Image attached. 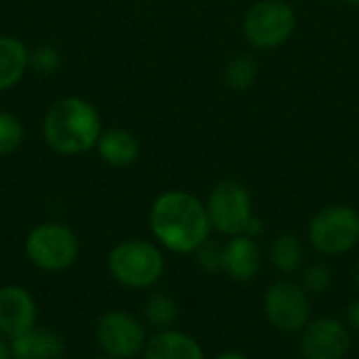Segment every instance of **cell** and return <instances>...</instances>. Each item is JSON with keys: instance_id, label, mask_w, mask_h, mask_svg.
<instances>
[{"instance_id": "obj_1", "label": "cell", "mask_w": 359, "mask_h": 359, "mask_svg": "<svg viewBox=\"0 0 359 359\" xmlns=\"http://www.w3.org/2000/svg\"><path fill=\"white\" fill-rule=\"evenodd\" d=\"M147 221L154 242L175 255H194L210 240L212 231L206 204L183 189H168L156 196Z\"/></svg>"}, {"instance_id": "obj_2", "label": "cell", "mask_w": 359, "mask_h": 359, "mask_svg": "<svg viewBox=\"0 0 359 359\" xmlns=\"http://www.w3.org/2000/svg\"><path fill=\"white\" fill-rule=\"evenodd\" d=\"M103 133L99 109L84 97L67 95L50 103L42 120V139L59 156H82L97 147Z\"/></svg>"}, {"instance_id": "obj_3", "label": "cell", "mask_w": 359, "mask_h": 359, "mask_svg": "<svg viewBox=\"0 0 359 359\" xmlns=\"http://www.w3.org/2000/svg\"><path fill=\"white\" fill-rule=\"evenodd\" d=\"M107 271L128 290H149L166 271L164 248L143 238L122 240L107 255Z\"/></svg>"}, {"instance_id": "obj_4", "label": "cell", "mask_w": 359, "mask_h": 359, "mask_svg": "<svg viewBox=\"0 0 359 359\" xmlns=\"http://www.w3.org/2000/svg\"><path fill=\"white\" fill-rule=\"evenodd\" d=\"M25 259L40 271L61 273L80 257V240L76 231L59 221H44L29 229L23 242Z\"/></svg>"}, {"instance_id": "obj_5", "label": "cell", "mask_w": 359, "mask_h": 359, "mask_svg": "<svg viewBox=\"0 0 359 359\" xmlns=\"http://www.w3.org/2000/svg\"><path fill=\"white\" fill-rule=\"evenodd\" d=\"M297 32V11L288 0H257L242 19V34L257 50L284 46Z\"/></svg>"}, {"instance_id": "obj_6", "label": "cell", "mask_w": 359, "mask_h": 359, "mask_svg": "<svg viewBox=\"0 0 359 359\" xmlns=\"http://www.w3.org/2000/svg\"><path fill=\"white\" fill-rule=\"evenodd\" d=\"M311 248L324 257H341L359 244V210L349 204H330L313 215L307 225Z\"/></svg>"}, {"instance_id": "obj_7", "label": "cell", "mask_w": 359, "mask_h": 359, "mask_svg": "<svg viewBox=\"0 0 359 359\" xmlns=\"http://www.w3.org/2000/svg\"><path fill=\"white\" fill-rule=\"evenodd\" d=\"M206 212L212 231L233 238L246 233L250 221L255 219L252 196L248 187L238 179H223L219 181L208 198H206Z\"/></svg>"}, {"instance_id": "obj_8", "label": "cell", "mask_w": 359, "mask_h": 359, "mask_svg": "<svg viewBox=\"0 0 359 359\" xmlns=\"http://www.w3.org/2000/svg\"><path fill=\"white\" fill-rule=\"evenodd\" d=\"M265 318L280 334H301L311 322V294L301 282L278 280L265 290Z\"/></svg>"}, {"instance_id": "obj_9", "label": "cell", "mask_w": 359, "mask_h": 359, "mask_svg": "<svg viewBox=\"0 0 359 359\" xmlns=\"http://www.w3.org/2000/svg\"><path fill=\"white\" fill-rule=\"evenodd\" d=\"M95 339L103 355L116 359H135L143 355L147 345V326L130 311H105L95 324Z\"/></svg>"}, {"instance_id": "obj_10", "label": "cell", "mask_w": 359, "mask_h": 359, "mask_svg": "<svg viewBox=\"0 0 359 359\" xmlns=\"http://www.w3.org/2000/svg\"><path fill=\"white\" fill-rule=\"evenodd\" d=\"M351 351V328L339 318H311L301 332L303 359H345Z\"/></svg>"}, {"instance_id": "obj_11", "label": "cell", "mask_w": 359, "mask_h": 359, "mask_svg": "<svg viewBox=\"0 0 359 359\" xmlns=\"http://www.w3.org/2000/svg\"><path fill=\"white\" fill-rule=\"evenodd\" d=\"M38 322V305L34 294L17 284L0 288V337L15 339Z\"/></svg>"}, {"instance_id": "obj_12", "label": "cell", "mask_w": 359, "mask_h": 359, "mask_svg": "<svg viewBox=\"0 0 359 359\" xmlns=\"http://www.w3.org/2000/svg\"><path fill=\"white\" fill-rule=\"evenodd\" d=\"M263 267V250L257 238L250 236H233L227 238L223 244V273L238 282L248 284L252 282Z\"/></svg>"}, {"instance_id": "obj_13", "label": "cell", "mask_w": 359, "mask_h": 359, "mask_svg": "<svg viewBox=\"0 0 359 359\" xmlns=\"http://www.w3.org/2000/svg\"><path fill=\"white\" fill-rule=\"evenodd\" d=\"M143 359H206L202 345L177 328L154 332L143 349Z\"/></svg>"}, {"instance_id": "obj_14", "label": "cell", "mask_w": 359, "mask_h": 359, "mask_svg": "<svg viewBox=\"0 0 359 359\" xmlns=\"http://www.w3.org/2000/svg\"><path fill=\"white\" fill-rule=\"evenodd\" d=\"M11 349L13 359H61L65 353V341L53 328L34 326L11 339Z\"/></svg>"}, {"instance_id": "obj_15", "label": "cell", "mask_w": 359, "mask_h": 359, "mask_svg": "<svg viewBox=\"0 0 359 359\" xmlns=\"http://www.w3.org/2000/svg\"><path fill=\"white\" fill-rule=\"evenodd\" d=\"M97 154L99 158L111 166V168H126L137 162L141 154V145L137 137L126 128H103L99 141H97Z\"/></svg>"}, {"instance_id": "obj_16", "label": "cell", "mask_w": 359, "mask_h": 359, "mask_svg": "<svg viewBox=\"0 0 359 359\" xmlns=\"http://www.w3.org/2000/svg\"><path fill=\"white\" fill-rule=\"evenodd\" d=\"M29 69V48L23 40L2 34L0 36V93L15 88Z\"/></svg>"}, {"instance_id": "obj_17", "label": "cell", "mask_w": 359, "mask_h": 359, "mask_svg": "<svg viewBox=\"0 0 359 359\" xmlns=\"http://www.w3.org/2000/svg\"><path fill=\"white\" fill-rule=\"evenodd\" d=\"M305 244L294 233H280L269 242L267 259L276 271L282 276L301 273L305 267Z\"/></svg>"}, {"instance_id": "obj_18", "label": "cell", "mask_w": 359, "mask_h": 359, "mask_svg": "<svg viewBox=\"0 0 359 359\" xmlns=\"http://www.w3.org/2000/svg\"><path fill=\"white\" fill-rule=\"evenodd\" d=\"M179 303L164 290L149 292L143 301V322L154 332L170 330L179 322Z\"/></svg>"}, {"instance_id": "obj_19", "label": "cell", "mask_w": 359, "mask_h": 359, "mask_svg": "<svg viewBox=\"0 0 359 359\" xmlns=\"http://www.w3.org/2000/svg\"><path fill=\"white\" fill-rule=\"evenodd\" d=\"M259 74H261V65H259L257 57L250 53H238L225 63L223 80L231 90L244 93L255 86Z\"/></svg>"}, {"instance_id": "obj_20", "label": "cell", "mask_w": 359, "mask_h": 359, "mask_svg": "<svg viewBox=\"0 0 359 359\" xmlns=\"http://www.w3.org/2000/svg\"><path fill=\"white\" fill-rule=\"evenodd\" d=\"M25 139V128L21 120L11 114L0 109V158H6L15 154Z\"/></svg>"}, {"instance_id": "obj_21", "label": "cell", "mask_w": 359, "mask_h": 359, "mask_svg": "<svg viewBox=\"0 0 359 359\" xmlns=\"http://www.w3.org/2000/svg\"><path fill=\"white\" fill-rule=\"evenodd\" d=\"M63 55L55 44H38L29 50V67L40 76H53L59 72Z\"/></svg>"}, {"instance_id": "obj_22", "label": "cell", "mask_w": 359, "mask_h": 359, "mask_svg": "<svg viewBox=\"0 0 359 359\" xmlns=\"http://www.w3.org/2000/svg\"><path fill=\"white\" fill-rule=\"evenodd\" d=\"M334 282L332 269L326 263H311L305 265L301 271V286L309 292V294H324L330 290Z\"/></svg>"}, {"instance_id": "obj_23", "label": "cell", "mask_w": 359, "mask_h": 359, "mask_svg": "<svg viewBox=\"0 0 359 359\" xmlns=\"http://www.w3.org/2000/svg\"><path fill=\"white\" fill-rule=\"evenodd\" d=\"M196 265L204 273H221L223 271V244L217 240H206L196 252H194Z\"/></svg>"}, {"instance_id": "obj_24", "label": "cell", "mask_w": 359, "mask_h": 359, "mask_svg": "<svg viewBox=\"0 0 359 359\" xmlns=\"http://www.w3.org/2000/svg\"><path fill=\"white\" fill-rule=\"evenodd\" d=\"M345 318H347V326H349L351 330L359 332V297H355V299L347 305Z\"/></svg>"}, {"instance_id": "obj_25", "label": "cell", "mask_w": 359, "mask_h": 359, "mask_svg": "<svg viewBox=\"0 0 359 359\" xmlns=\"http://www.w3.org/2000/svg\"><path fill=\"white\" fill-rule=\"evenodd\" d=\"M0 359H13V349H11V341L0 337Z\"/></svg>"}, {"instance_id": "obj_26", "label": "cell", "mask_w": 359, "mask_h": 359, "mask_svg": "<svg viewBox=\"0 0 359 359\" xmlns=\"http://www.w3.org/2000/svg\"><path fill=\"white\" fill-rule=\"evenodd\" d=\"M215 359H250L246 353H242V351H236V349H231V351H223V353H219Z\"/></svg>"}, {"instance_id": "obj_27", "label": "cell", "mask_w": 359, "mask_h": 359, "mask_svg": "<svg viewBox=\"0 0 359 359\" xmlns=\"http://www.w3.org/2000/svg\"><path fill=\"white\" fill-rule=\"evenodd\" d=\"M353 280H355V286L359 288V263L355 265V271H353Z\"/></svg>"}, {"instance_id": "obj_28", "label": "cell", "mask_w": 359, "mask_h": 359, "mask_svg": "<svg viewBox=\"0 0 359 359\" xmlns=\"http://www.w3.org/2000/svg\"><path fill=\"white\" fill-rule=\"evenodd\" d=\"M347 4H351V6H359V0H345Z\"/></svg>"}, {"instance_id": "obj_29", "label": "cell", "mask_w": 359, "mask_h": 359, "mask_svg": "<svg viewBox=\"0 0 359 359\" xmlns=\"http://www.w3.org/2000/svg\"><path fill=\"white\" fill-rule=\"evenodd\" d=\"M95 359H116V358H109V355H101V358H95Z\"/></svg>"}, {"instance_id": "obj_30", "label": "cell", "mask_w": 359, "mask_h": 359, "mask_svg": "<svg viewBox=\"0 0 359 359\" xmlns=\"http://www.w3.org/2000/svg\"><path fill=\"white\" fill-rule=\"evenodd\" d=\"M290 359H303V358H290Z\"/></svg>"}]
</instances>
